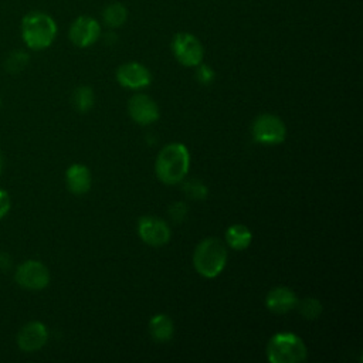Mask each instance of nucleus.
Listing matches in <instances>:
<instances>
[{
	"label": "nucleus",
	"mask_w": 363,
	"mask_h": 363,
	"mask_svg": "<svg viewBox=\"0 0 363 363\" xmlns=\"http://www.w3.org/2000/svg\"><path fill=\"white\" fill-rule=\"evenodd\" d=\"M190 167V155L183 143L173 142L160 149L155 162V173L164 184H177L184 180Z\"/></svg>",
	"instance_id": "1"
},
{
	"label": "nucleus",
	"mask_w": 363,
	"mask_h": 363,
	"mask_svg": "<svg viewBox=\"0 0 363 363\" xmlns=\"http://www.w3.org/2000/svg\"><path fill=\"white\" fill-rule=\"evenodd\" d=\"M57 35L54 18L43 11H31L23 17L21 37L31 50H44L52 44Z\"/></svg>",
	"instance_id": "2"
},
{
	"label": "nucleus",
	"mask_w": 363,
	"mask_h": 363,
	"mask_svg": "<svg viewBox=\"0 0 363 363\" xmlns=\"http://www.w3.org/2000/svg\"><path fill=\"white\" fill-rule=\"evenodd\" d=\"M227 264V247L214 237L201 240L193 252V265L204 278H216Z\"/></svg>",
	"instance_id": "3"
},
{
	"label": "nucleus",
	"mask_w": 363,
	"mask_h": 363,
	"mask_svg": "<svg viewBox=\"0 0 363 363\" xmlns=\"http://www.w3.org/2000/svg\"><path fill=\"white\" fill-rule=\"evenodd\" d=\"M306 356L305 342L292 332H278L268 340L267 359L271 363H299Z\"/></svg>",
	"instance_id": "4"
},
{
	"label": "nucleus",
	"mask_w": 363,
	"mask_h": 363,
	"mask_svg": "<svg viewBox=\"0 0 363 363\" xmlns=\"http://www.w3.org/2000/svg\"><path fill=\"white\" fill-rule=\"evenodd\" d=\"M251 133L254 140L259 145H278L286 138V126L279 116L261 113L254 119Z\"/></svg>",
	"instance_id": "5"
},
{
	"label": "nucleus",
	"mask_w": 363,
	"mask_h": 363,
	"mask_svg": "<svg viewBox=\"0 0 363 363\" xmlns=\"http://www.w3.org/2000/svg\"><path fill=\"white\" fill-rule=\"evenodd\" d=\"M172 51L184 67H197L204 57L200 40L190 33H177L172 40Z\"/></svg>",
	"instance_id": "6"
},
{
	"label": "nucleus",
	"mask_w": 363,
	"mask_h": 363,
	"mask_svg": "<svg viewBox=\"0 0 363 363\" xmlns=\"http://www.w3.org/2000/svg\"><path fill=\"white\" fill-rule=\"evenodd\" d=\"M16 282L30 291H40L48 286L50 284V271L48 268L35 259H28L21 262L14 272Z\"/></svg>",
	"instance_id": "7"
},
{
	"label": "nucleus",
	"mask_w": 363,
	"mask_h": 363,
	"mask_svg": "<svg viewBox=\"0 0 363 363\" xmlns=\"http://www.w3.org/2000/svg\"><path fill=\"white\" fill-rule=\"evenodd\" d=\"M138 234L145 244L160 247L170 240L172 231L164 220L153 216H143L138 223Z\"/></svg>",
	"instance_id": "8"
},
{
	"label": "nucleus",
	"mask_w": 363,
	"mask_h": 363,
	"mask_svg": "<svg viewBox=\"0 0 363 363\" xmlns=\"http://www.w3.org/2000/svg\"><path fill=\"white\" fill-rule=\"evenodd\" d=\"M68 37L77 47H89L101 37V26L89 16H79L72 21Z\"/></svg>",
	"instance_id": "9"
},
{
	"label": "nucleus",
	"mask_w": 363,
	"mask_h": 363,
	"mask_svg": "<svg viewBox=\"0 0 363 363\" xmlns=\"http://www.w3.org/2000/svg\"><path fill=\"white\" fill-rule=\"evenodd\" d=\"M129 116L139 125H149L159 119V106L146 94H135L128 102Z\"/></svg>",
	"instance_id": "10"
},
{
	"label": "nucleus",
	"mask_w": 363,
	"mask_h": 363,
	"mask_svg": "<svg viewBox=\"0 0 363 363\" xmlns=\"http://www.w3.org/2000/svg\"><path fill=\"white\" fill-rule=\"evenodd\" d=\"M116 79L125 88L140 89L152 82V74L143 64L130 61L122 64L116 69Z\"/></svg>",
	"instance_id": "11"
},
{
	"label": "nucleus",
	"mask_w": 363,
	"mask_h": 363,
	"mask_svg": "<svg viewBox=\"0 0 363 363\" xmlns=\"http://www.w3.org/2000/svg\"><path fill=\"white\" fill-rule=\"evenodd\" d=\"M48 340L47 326L40 320L26 323L17 333V345L23 352H37Z\"/></svg>",
	"instance_id": "12"
},
{
	"label": "nucleus",
	"mask_w": 363,
	"mask_h": 363,
	"mask_svg": "<svg viewBox=\"0 0 363 363\" xmlns=\"http://www.w3.org/2000/svg\"><path fill=\"white\" fill-rule=\"evenodd\" d=\"M298 298L295 292L288 286H275L265 296V306L268 311L277 315L286 313L296 308Z\"/></svg>",
	"instance_id": "13"
},
{
	"label": "nucleus",
	"mask_w": 363,
	"mask_h": 363,
	"mask_svg": "<svg viewBox=\"0 0 363 363\" xmlns=\"http://www.w3.org/2000/svg\"><path fill=\"white\" fill-rule=\"evenodd\" d=\"M65 183L72 194H85L92 184L89 169L82 163L71 164L65 172Z\"/></svg>",
	"instance_id": "14"
},
{
	"label": "nucleus",
	"mask_w": 363,
	"mask_h": 363,
	"mask_svg": "<svg viewBox=\"0 0 363 363\" xmlns=\"http://www.w3.org/2000/svg\"><path fill=\"white\" fill-rule=\"evenodd\" d=\"M147 330L155 342L164 343L169 342L173 337L174 333V325L169 315L166 313H157L150 318Z\"/></svg>",
	"instance_id": "15"
},
{
	"label": "nucleus",
	"mask_w": 363,
	"mask_h": 363,
	"mask_svg": "<svg viewBox=\"0 0 363 363\" xmlns=\"http://www.w3.org/2000/svg\"><path fill=\"white\" fill-rule=\"evenodd\" d=\"M252 240V233L244 224H233L225 230L227 245L233 250L242 251L245 250Z\"/></svg>",
	"instance_id": "16"
},
{
	"label": "nucleus",
	"mask_w": 363,
	"mask_h": 363,
	"mask_svg": "<svg viewBox=\"0 0 363 363\" xmlns=\"http://www.w3.org/2000/svg\"><path fill=\"white\" fill-rule=\"evenodd\" d=\"M102 18H104V23L111 27V28H118L121 27L126 18H128V10L126 7L122 4V3H111L108 4L104 11H102Z\"/></svg>",
	"instance_id": "17"
},
{
	"label": "nucleus",
	"mask_w": 363,
	"mask_h": 363,
	"mask_svg": "<svg viewBox=\"0 0 363 363\" xmlns=\"http://www.w3.org/2000/svg\"><path fill=\"white\" fill-rule=\"evenodd\" d=\"M94 102H95L94 91H92V88H89L86 85L78 86L72 94V104H74L75 109L81 113L88 112L94 106Z\"/></svg>",
	"instance_id": "18"
},
{
	"label": "nucleus",
	"mask_w": 363,
	"mask_h": 363,
	"mask_svg": "<svg viewBox=\"0 0 363 363\" xmlns=\"http://www.w3.org/2000/svg\"><path fill=\"white\" fill-rule=\"evenodd\" d=\"M296 308L301 313V316L303 319H308V320H313V319H318L323 311V306L320 303V301H318L316 298H303L302 301H298L296 303Z\"/></svg>",
	"instance_id": "19"
},
{
	"label": "nucleus",
	"mask_w": 363,
	"mask_h": 363,
	"mask_svg": "<svg viewBox=\"0 0 363 363\" xmlns=\"http://www.w3.org/2000/svg\"><path fill=\"white\" fill-rule=\"evenodd\" d=\"M28 61H30V57H28V54L26 51L14 50V51H11L6 57V60H4V69L11 72V74H17V72L23 71L27 67Z\"/></svg>",
	"instance_id": "20"
},
{
	"label": "nucleus",
	"mask_w": 363,
	"mask_h": 363,
	"mask_svg": "<svg viewBox=\"0 0 363 363\" xmlns=\"http://www.w3.org/2000/svg\"><path fill=\"white\" fill-rule=\"evenodd\" d=\"M184 194L191 200H203L207 197V187L199 179H190L183 184Z\"/></svg>",
	"instance_id": "21"
},
{
	"label": "nucleus",
	"mask_w": 363,
	"mask_h": 363,
	"mask_svg": "<svg viewBox=\"0 0 363 363\" xmlns=\"http://www.w3.org/2000/svg\"><path fill=\"white\" fill-rule=\"evenodd\" d=\"M214 71H213V68L210 67V65H207V64H199L197 65V71H196V78H197V81L200 82V84H203V85H208V84H211L213 82V79H214Z\"/></svg>",
	"instance_id": "22"
},
{
	"label": "nucleus",
	"mask_w": 363,
	"mask_h": 363,
	"mask_svg": "<svg viewBox=\"0 0 363 363\" xmlns=\"http://www.w3.org/2000/svg\"><path fill=\"white\" fill-rule=\"evenodd\" d=\"M169 214L176 223H180L187 216V206L183 201H176L169 207Z\"/></svg>",
	"instance_id": "23"
},
{
	"label": "nucleus",
	"mask_w": 363,
	"mask_h": 363,
	"mask_svg": "<svg viewBox=\"0 0 363 363\" xmlns=\"http://www.w3.org/2000/svg\"><path fill=\"white\" fill-rule=\"evenodd\" d=\"M10 207H11V201H10L9 193L6 190L0 189V220L3 217H6V214L9 213Z\"/></svg>",
	"instance_id": "24"
},
{
	"label": "nucleus",
	"mask_w": 363,
	"mask_h": 363,
	"mask_svg": "<svg viewBox=\"0 0 363 363\" xmlns=\"http://www.w3.org/2000/svg\"><path fill=\"white\" fill-rule=\"evenodd\" d=\"M11 267V257L6 251H0V271H7Z\"/></svg>",
	"instance_id": "25"
},
{
	"label": "nucleus",
	"mask_w": 363,
	"mask_h": 363,
	"mask_svg": "<svg viewBox=\"0 0 363 363\" xmlns=\"http://www.w3.org/2000/svg\"><path fill=\"white\" fill-rule=\"evenodd\" d=\"M1 167H3V155H1V150H0V172H1Z\"/></svg>",
	"instance_id": "26"
}]
</instances>
